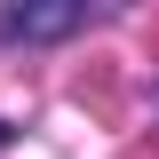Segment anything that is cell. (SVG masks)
<instances>
[{"mask_svg":"<svg viewBox=\"0 0 159 159\" xmlns=\"http://www.w3.org/2000/svg\"><path fill=\"white\" fill-rule=\"evenodd\" d=\"M80 24H88V8H80V0H56V8H8L0 32L8 40H64V32H80Z\"/></svg>","mask_w":159,"mask_h":159,"instance_id":"1","label":"cell"}]
</instances>
